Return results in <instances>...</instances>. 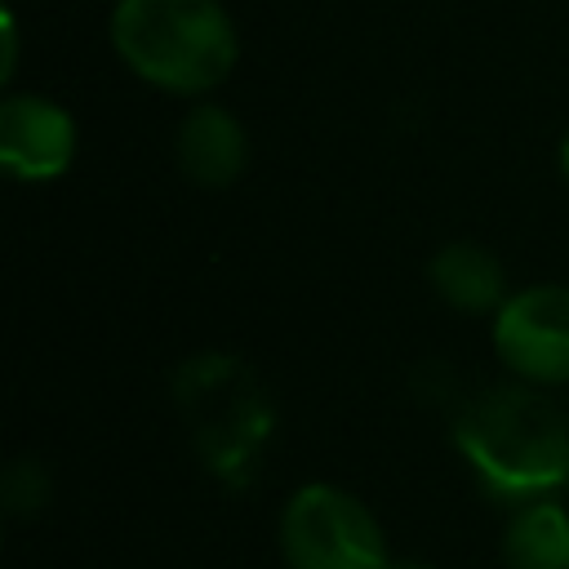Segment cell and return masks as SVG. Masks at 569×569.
Masks as SVG:
<instances>
[{
  "mask_svg": "<svg viewBox=\"0 0 569 569\" xmlns=\"http://www.w3.org/2000/svg\"><path fill=\"white\" fill-rule=\"evenodd\" d=\"M453 445L498 502L520 507L569 485V413L547 387L516 378L476 391L453 418Z\"/></svg>",
  "mask_w": 569,
  "mask_h": 569,
  "instance_id": "1",
  "label": "cell"
},
{
  "mask_svg": "<svg viewBox=\"0 0 569 569\" xmlns=\"http://www.w3.org/2000/svg\"><path fill=\"white\" fill-rule=\"evenodd\" d=\"M107 31L116 58L138 80L178 98H204L240 58L222 0H116Z\"/></svg>",
  "mask_w": 569,
  "mask_h": 569,
  "instance_id": "2",
  "label": "cell"
},
{
  "mask_svg": "<svg viewBox=\"0 0 569 569\" xmlns=\"http://www.w3.org/2000/svg\"><path fill=\"white\" fill-rule=\"evenodd\" d=\"M173 400L200 462L222 485H253L276 427L271 396L258 373L227 351H204L173 373Z\"/></svg>",
  "mask_w": 569,
  "mask_h": 569,
  "instance_id": "3",
  "label": "cell"
},
{
  "mask_svg": "<svg viewBox=\"0 0 569 569\" xmlns=\"http://www.w3.org/2000/svg\"><path fill=\"white\" fill-rule=\"evenodd\" d=\"M280 556L289 569H387L391 547L378 516L342 485H298L280 511Z\"/></svg>",
  "mask_w": 569,
  "mask_h": 569,
  "instance_id": "4",
  "label": "cell"
},
{
  "mask_svg": "<svg viewBox=\"0 0 569 569\" xmlns=\"http://www.w3.org/2000/svg\"><path fill=\"white\" fill-rule=\"evenodd\" d=\"M493 351L520 382L565 387L569 382V284L516 289L493 311Z\"/></svg>",
  "mask_w": 569,
  "mask_h": 569,
  "instance_id": "5",
  "label": "cell"
},
{
  "mask_svg": "<svg viewBox=\"0 0 569 569\" xmlns=\"http://www.w3.org/2000/svg\"><path fill=\"white\" fill-rule=\"evenodd\" d=\"M76 160V120L44 93H9L0 102V164L18 182H53Z\"/></svg>",
  "mask_w": 569,
  "mask_h": 569,
  "instance_id": "6",
  "label": "cell"
},
{
  "mask_svg": "<svg viewBox=\"0 0 569 569\" xmlns=\"http://www.w3.org/2000/svg\"><path fill=\"white\" fill-rule=\"evenodd\" d=\"M173 156H178V169L196 182V187H209V191H222L231 187L244 164H249V133L240 124L236 111L218 107V102H196L182 120H178V133H173Z\"/></svg>",
  "mask_w": 569,
  "mask_h": 569,
  "instance_id": "7",
  "label": "cell"
},
{
  "mask_svg": "<svg viewBox=\"0 0 569 569\" xmlns=\"http://www.w3.org/2000/svg\"><path fill=\"white\" fill-rule=\"evenodd\" d=\"M427 284L436 298L467 316H493L507 293V267L476 240H449L427 262Z\"/></svg>",
  "mask_w": 569,
  "mask_h": 569,
  "instance_id": "8",
  "label": "cell"
},
{
  "mask_svg": "<svg viewBox=\"0 0 569 569\" xmlns=\"http://www.w3.org/2000/svg\"><path fill=\"white\" fill-rule=\"evenodd\" d=\"M507 569H569V511L556 498L520 502L502 525Z\"/></svg>",
  "mask_w": 569,
  "mask_h": 569,
  "instance_id": "9",
  "label": "cell"
},
{
  "mask_svg": "<svg viewBox=\"0 0 569 569\" xmlns=\"http://www.w3.org/2000/svg\"><path fill=\"white\" fill-rule=\"evenodd\" d=\"M49 498H53V480H49V471H44L40 458H13L4 467V476H0V502H4V511L13 520L40 516L49 507Z\"/></svg>",
  "mask_w": 569,
  "mask_h": 569,
  "instance_id": "10",
  "label": "cell"
},
{
  "mask_svg": "<svg viewBox=\"0 0 569 569\" xmlns=\"http://www.w3.org/2000/svg\"><path fill=\"white\" fill-rule=\"evenodd\" d=\"M0 44H4L0 80H13V76H18V18H13V9L0 13Z\"/></svg>",
  "mask_w": 569,
  "mask_h": 569,
  "instance_id": "11",
  "label": "cell"
},
{
  "mask_svg": "<svg viewBox=\"0 0 569 569\" xmlns=\"http://www.w3.org/2000/svg\"><path fill=\"white\" fill-rule=\"evenodd\" d=\"M387 569H436V565H427V560H418V556H391Z\"/></svg>",
  "mask_w": 569,
  "mask_h": 569,
  "instance_id": "12",
  "label": "cell"
},
{
  "mask_svg": "<svg viewBox=\"0 0 569 569\" xmlns=\"http://www.w3.org/2000/svg\"><path fill=\"white\" fill-rule=\"evenodd\" d=\"M560 173H565V182H569V133L560 138Z\"/></svg>",
  "mask_w": 569,
  "mask_h": 569,
  "instance_id": "13",
  "label": "cell"
}]
</instances>
